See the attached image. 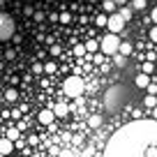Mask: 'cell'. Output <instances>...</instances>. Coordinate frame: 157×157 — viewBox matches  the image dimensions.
Instances as JSON below:
<instances>
[{
  "mask_svg": "<svg viewBox=\"0 0 157 157\" xmlns=\"http://www.w3.org/2000/svg\"><path fill=\"white\" fill-rule=\"evenodd\" d=\"M19 136V132H16V129H10V136H5V139H10L12 143H14V139Z\"/></svg>",
  "mask_w": 157,
  "mask_h": 157,
  "instance_id": "obj_27",
  "label": "cell"
},
{
  "mask_svg": "<svg viewBox=\"0 0 157 157\" xmlns=\"http://www.w3.org/2000/svg\"><path fill=\"white\" fill-rule=\"evenodd\" d=\"M83 53H86L83 44H76V46H74V56H83Z\"/></svg>",
  "mask_w": 157,
  "mask_h": 157,
  "instance_id": "obj_21",
  "label": "cell"
},
{
  "mask_svg": "<svg viewBox=\"0 0 157 157\" xmlns=\"http://www.w3.org/2000/svg\"><path fill=\"white\" fill-rule=\"evenodd\" d=\"M5 58H7V60H14V51L7 49V51H5Z\"/></svg>",
  "mask_w": 157,
  "mask_h": 157,
  "instance_id": "obj_30",
  "label": "cell"
},
{
  "mask_svg": "<svg viewBox=\"0 0 157 157\" xmlns=\"http://www.w3.org/2000/svg\"><path fill=\"white\" fill-rule=\"evenodd\" d=\"M46 2H51V0H46Z\"/></svg>",
  "mask_w": 157,
  "mask_h": 157,
  "instance_id": "obj_33",
  "label": "cell"
},
{
  "mask_svg": "<svg viewBox=\"0 0 157 157\" xmlns=\"http://www.w3.org/2000/svg\"><path fill=\"white\" fill-rule=\"evenodd\" d=\"M5 99L7 102H16V99H19V93H16V88H10L5 93Z\"/></svg>",
  "mask_w": 157,
  "mask_h": 157,
  "instance_id": "obj_15",
  "label": "cell"
},
{
  "mask_svg": "<svg viewBox=\"0 0 157 157\" xmlns=\"http://www.w3.org/2000/svg\"><path fill=\"white\" fill-rule=\"evenodd\" d=\"M127 2H129V0H113V5H116V7H118V5H123V7H125Z\"/></svg>",
  "mask_w": 157,
  "mask_h": 157,
  "instance_id": "obj_32",
  "label": "cell"
},
{
  "mask_svg": "<svg viewBox=\"0 0 157 157\" xmlns=\"http://www.w3.org/2000/svg\"><path fill=\"white\" fill-rule=\"evenodd\" d=\"M141 69H143L141 74H146V76H152V72H155V63H143Z\"/></svg>",
  "mask_w": 157,
  "mask_h": 157,
  "instance_id": "obj_14",
  "label": "cell"
},
{
  "mask_svg": "<svg viewBox=\"0 0 157 157\" xmlns=\"http://www.w3.org/2000/svg\"><path fill=\"white\" fill-rule=\"evenodd\" d=\"M33 16H35V21H37V23H42V21L46 19V14H44V12H35Z\"/></svg>",
  "mask_w": 157,
  "mask_h": 157,
  "instance_id": "obj_20",
  "label": "cell"
},
{
  "mask_svg": "<svg viewBox=\"0 0 157 157\" xmlns=\"http://www.w3.org/2000/svg\"><path fill=\"white\" fill-rule=\"evenodd\" d=\"M83 49L88 51V53H95V51H99V44H97V39H88L83 44Z\"/></svg>",
  "mask_w": 157,
  "mask_h": 157,
  "instance_id": "obj_12",
  "label": "cell"
},
{
  "mask_svg": "<svg viewBox=\"0 0 157 157\" xmlns=\"http://www.w3.org/2000/svg\"><path fill=\"white\" fill-rule=\"evenodd\" d=\"M102 125V116H93L90 118V127H99Z\"/></svg>",
  "mask_w": 157,
  "mask_h": 157,
  "instance_id": "obj_19",
  "label": "cell"
},
{
  "mask_svg": "<svg viewBox=\"0 0 157 157\" xmlns=\"http://www.w3.org/2000/svg\"><path fill=\"white\" fill-rule=\"evenodd\" d=\"M51 113H53V118H65V116L69 113V106H67L65 102H58L53 109H51Z\"/></svg>",
  "mask_w": 157,
  "mask_h": 157,
  "instance_id": "obj_5",
  "label": "cell"
},
{
  "mask_svg": "<svg viewBox=\"0 0 157 157\" xmlns=\"http://www.w3.org/2000/svg\"><path fill=\"white\" fill-rule=\"evenodd\" d=\"M106 28H109V33H111V35H118L120 30L125 28V21L120 19L118 14H109L106 16Z\"/></svg>",
  "mask_w": 157,
  "mask_h": 157,
  "instance_id": "obj_4",
  "label": "cell"
},
{
  "mask_svg": "<svg viewBox=\"0 0 157 157\" xmlns=\"http://www.w3.org/2000/svg\"><path fill=\"white\" fill-rule=\"evenodd\" d=\"M150 81H152V76H146V74H136L134 76V86H139V88H148Z\"/></svg>",
  "mask_w": 157,
  "mask_h": 157,
  "instance_id": "obj_9",
  "label": "cell"
},
{
  "mask_svg": "<svg viewBox=\"0 0 157 157\" xmlns=\"http://www.w3.org/2000/svg\"><path fill=\"white\" fill-rule=\"evenodd\" d=\"M148 7V0H129V10L132 12H141Z\"/></svg>",
  "mask_w": 157,
  "mask_h": 157,
  "instance_id": "obj_10",
  "label": "cell"
},
{
  "mask_svg": "<svg viewBox=\"0 0 157 157\" xmlns=\"http://www.w3.org/2000/svg\"><path fill=\"white\" fill-rule=\"evenodd\" d=\"M63 90H65V95H67L69 99H76V97L83 95V81L78 76H69V78H65Z\"/></svg>",
  "mask_w": 157,
  "mask_h": 157,
  "instance_id": "obj_2",
  "label": "cell"
},
{
  "mask_svg": "<svg viewBox=\"0 0 157 157\" xmlns=\"http://www.w3.org/2000/svg\"><path fill=\"white\" fill-rule=\"evenodd\" d=\"M148 93H150L152 97H155V93H157V88H155V83H152V81H150V83H148Z\"/></svg>",
  "mask_w": 157,
  "mask_h": 157,
  "instance_id": "obj_29",
  "label": "cell"
},
{
  "mask_svg": "<svg viewBox=\"0 0 157 157\" xmlns=\"http://www.w3.org/2000/svg\"><path fill=\"white\" fill-rule=\"evenodd\" d=\"M113 65H116V67L118 69H120V67H125V65H127V58H123V56H113Z\"/></svg>",
  "mask_w": 157,
  "mask_h": 157,
  "instance_id": "obj_16",
  "label": "cell"
},
{
  "mask_svg": "<svg viewBox=\"0 0 157 157\" xmlns=\"http://www.w3.org/2000/svg\"><path fill=\"white\" fill-rule=\"evenodd\" d=\"M95 25H99V28H106V14H99L97 19H95Z\"/></svg>",
  "mask_w": 157,
  "mask_h": 157,
  "instance_id": "obj_17",
  "label": "cell"
},
{
  "mask_svg": "<svg viewBox=\"0 0 157 157\" xmlns=\"http://www.w3.org/2000/svg\"><path fill=\"white\" fill-rule=\"evenodd\" d=\"M58 21H60V23H69V21H72V16H69L67 12H60V14H58Z\"/></svg>",
  "mask_w": 157,
  "mask_h": 157,
  "instance_id": "obj_18",
  "label": "cell"
},
{
  "mask_svg": "<svg viewBox=\"0 0 157 157\" xmlns=\"http://www.w3.org/2000/svg\"><path fill=\"white\" fill-rule=\"evenodd\" d=\"M102 10L109 12V14H116V5H113V0H102Z\"/></svg>",
  "mask_w": 157,
  "mask_h": 157,
  "instance_id": "obj_13",
  "label": "cell"
},
{
  "mask_svg": "<svg viewBox=\"0 0 157 157\" xmlns=\"http://www.w3.org/2000/svg\"><path fill=\"white\" fill-rule=\"evenodd\" d=\"M116 14H118V16H120V19H123V21H125V23H127V21H129V19H132V14H134V12H132V10H129V7H127V5H125V7H120V12H116Z\"/></svg>",
  "mask_w": 157,
  "mask_h": 157,
  "instance_id": "obj_11",
  "label": "cell"
},
{
  "mask_svg": "<svg viewBox=\"0 0 157 157\" xmlns=\"http://www.w3.org/2000/svg\"><path fill=\"white\" fill-rule=\"evenodd\" d=\"M16 33V23L10 14L0 12V42H10L12 35Z\"/></svg>",
  "mask_w": 157,
  "mask_h": 157,
  "instance_id": "obj_1",
  "label": "cell"
},
{
  "mask_svg": "<svg viewBox=\"0 0 157 157\" xmlns=\"http://www.w3.org/2000/svg\"><path fill=\"white\" fill-rule=\"evenodd\" d=\"M12 42H14V44H19V42H21V35L14 33V35H12Z\"/></svg>",
  "mask_w": 157,
  "mask_h": 157,
  "instance_id": "obj_31",
  "label": "cell"
},
{
  "mask_svg": "<svg viewBox=\"0 0 157 157\" xmlns=\"http://www.w3.org/2000/svg\"><path fill=\"white\" fill-rule=\"evenodd\" d=\"M99 44V51H102L104 56H116L118 53V44H120V39H118V35H104L102 39L97 42Z\"/></svg>",
  "mask_w": 157,
  "mask_h": 157,
  "instance_id": "obj_3",
  "label": "cell"
},
{
  "mask_svg": "<svg viewBox=\"0 0 157 157\" xmlns=\"http://www.w3.org/2000/svg\"><path fill=\"white\" fill-rule=\"evenodd\" d=\"M146 106H155V97H152V95H148V97H146Z\"/></svg>",
  "mask_w": 157,
  "mask_h": 157,
  "instance_id": "obj_26",
  "label": "cell"
},
{
  "mask_svg": "<svg viewBox=\"0 0 157 157\" xmlns=\"http://www.w3.org/2000/svg\"><path fill=\"white\" fill-rule=\"evenodd\" d=\"M10 152H14V143L10 139H0V155H10Z\"/></svg>",
  "mask_w": 157,
  "mask_h": 157,
  "instance_id": "obj_8",
  "label": "cell"
},
{
  "mask_svg": "<svg viewBox=\"0 0 157 157\" xmlns=\"http://www.w3.org/2000/svg\"><path fill=\"white\" fill-rule=\"evenodd\" d=\"M134 53V46L129 44V42H120L118 44V56H123V58H127V56Z\"/></svg>",
  "mask_w": 157,
  "mask_h": 157,
  "instance_id": "obj_6",
  "label": "cell"
},
{
  "mask_svg": "<svg viewBox=\"0 0 157 157\" xmlns=\"http://www.w3.org/2000/svg\"><path fill=\"white\" fill-rule=\"evenodd\" d=\"M37 118H39V123H42V125H51V123H53V113H51V109H42Z\"/></svg>",
  "mask_w": 157,
  "mask_h": 157,
  "instance_id": "obj_7",
  "label": "cell"
},
{
  "mask_svg": "<svg viewBox=\"0 0 157 157\" xmlns=\"http://www.w3.org/2000/svg\"><path fill=\"white\" fill-rule=\"evenodd\" d=\"M23 14H25V16H33V14H35V7H33V5H25V7H23Z\"/></svg>",
  "mask_w": 157,
  "mask_h": 157,
  "instance_id": "obj_23",
  "label": "cell"
},
{
  "mask_svg": "<svg viewBox=\"0 0 157 157\" xmlns=\"http://www.w3.org/2000/svg\"><path fill=\"white\" fill-rule=\"evenodd\" d=\"M60 53H63V49H60L58 44H53V46H51V56H60Z\"/></svg>",
  "mask_w": 157,
  "mask_h": 157,
  "instance_id": "obj_25",
  "label": "cell"
},
{
  "mask_svg": "<svg viewBox=\"0 0 157 157\" xmlns=\"http://www.w3.org/2000/svg\"><path fill=\"white\" fill-rule=\"evenodd\" d=\"M58 157H74V152H72V150H60Z\"/></svg>",
  "mask_w": 157,
  "mask_h": 157,
  "instance_id": "obj_28",
  "label": "cell"
},
{
  "mask_svg": "<svg viewBox=\"0 0 157 157\" xmlns=\"http://www.w3.org/2000/svg\"><path fill=\"white\" fill-rule=\"evenodd\" d=\"M44 72L53 74V72H56V63H46V65H44Z\"/></svg>",
  "mask_w": 157,
  "mask_h": 157,
  "instance_id": "obj_24",
  "label": "cell"
},
{
  "mask_svg": "<svg viewBox=\"0 0 157 157\" xmlns=\"http://www.w3.org/2000/svg\"><path fill=\"white\" fill-rule=\"evenodd\" d=\"M33 72L35 74H42V72H44V65H42V63H35L33 65Z\"/></svg>",
  "mask_w": 157,
  "mask_h": 157,
  "instance_id": "obj_22",
  "label": "cell"
}]
</instances>
